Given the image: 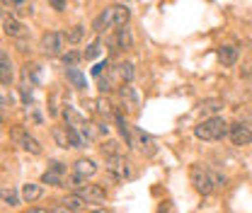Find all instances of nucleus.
<instances>
[{"label": "nucleus", "instance_id": "obj_19", "mask_svg": "<svg viewBox=\"0 0 252 213\" xmlns=\"http://www.w3.org/2000/svg\"><path fill=\"white\" fill-rule=\"evenodd\" d=\"M39 196H41V186H39V184H25V186H22V199H25V201H36V199H39Z\"/></svg>", "mask_w": 252, "mask_h": 213}, {"label": "nucleus", "instance_id": "obj_35", "mask_svg": "<svg viewBox=\"0 0 252 213\" xmlns=\"http://www.w3.org/2000/svg\"><path fill=\"white\" fill-rule=\"evenodd\" d=\"M51 7L54 10H65V2L63 0H51Z\"/></svg>", "mask_w": 252, "mask_h": 213}, {"label": "nucleus", "instance_id": "obj_16", "mask_svg": "<svg viewBox=\"0 0 252 213\" xmlns=\"http://www.w3.org/2000/svg\"><path fill=\"white\" fill-rule=\"evenodd\" d=\"M219 59L223 65H235V63H238V49H235V46H220Z\"/></svg>", "mask_w": 252, "mask_h": 213}, {"label": "nucleus", "instance_id": "obj_28", "mask_svg": "<svg viewBox=\"0 0 252 213\" xmlns=\"http://www.w3.org/2000/svg\"><path fill=\"white\" fill-rule=\"evenodd\" d=\"M99 51H102V49H99V44L94 41V44H90V46H88V51L83 54V59H88V61H93V59H97V56H99Z\"/></svg>", "mask_w": 252, "mask_h": 213}, {"label": "nucleus", "instance_id": "obj_29", "mask_svg": "<svg viewBox=\"0 0 252 213\" xmlns=\"http://www.w3.org/2000/svg\"><path fill=\"white\" fill-rule=\"evenodd\" d=\"M211 180H214V186H216V189H220V186L228 184L225 175H220V172H216V170H211Z\"/></svg>", "mask_w": 252, "mask_h": 213}, {"label": "nucleus", "instance_id": "obj_39", "mask_svg": "<svg viewBox=\"0 0 252 213\" xmlns=\"http://www.w3.org/2000/svg\"><path fill=\"white\" fill-rule=\"evenodd\" d=\"M245 73H248V75H250V78H252V70H245Z\"/></svg>", "mask_w": 252, "mask_h": 213}, {"label": "nucleus", "instance_id": "obj_22", "mask_svg": "<svg viewBox=\"0 0 252 213\" xmlns=\"http://www.w3.org/2000/svg\"><path fill=\"white\" fill-rule=\"evenodd\" d=\"M65 131H68V138H70V148H85V138L78 133V128L65 126Z\"/></svg>", "mask_w": 252, "mask_h": 213}, {"label": "nucleus", "instance_id": "obj_34", "mask_svg": "<svg viewBox=\"0 0 252 213\" xmlns=\"http://www.w3.org/2000/svg\"><path fill=\"white\" fill-rule=\"evenodd\" d=\"M22 99H25V104H32V92L27 90V85H22Z\"/></svg>", "mask_w": 252, "mask_h": 213}, {"label": "nucleus", "instance_id": "obj_2", "mask_svg": "<svg viewBox=\"0 0 252 213\" xmlns=\"http://www.w3.org/2000/svg\"><path fill=\"white\" fill-rule=\"evenodd\" d=\"M191 184L199 194H211L216 186H214V180H211V170H206L204 165H191Z\"/></svg>", "mask_w": 252, "mask_h": 213}, {"label": "nucleus", "instance_id": "obj_8", "mask_svg": "<svg viewBox=\"0 0 252 213\" xmlns=\"http://www.w3.org/2000/svg\"><path fill=\"white\" fill-rule=\"evenodd\" d=\"M78 194L85 199V201H104L107 199V189H102L99 184H83L78 189Z\"/></svg>", "mask_w": 252, "mask_h": 213}, {"label": "nucleus", "instance_id": "obj_7", "mask_svg": "<svg viewBox=\"0 0 252 213\" xmlns=\"http://www.w3.org/2000/svg\"><path fill=\"white\" fill-rule=\"evenodd\" d=\"M230 141H233L235 146H250L252 131L245 123H230Z\"/></svg>", "mask_w": 252, "mask_h": 213}, {"label": "nucleus", "instance_id": "obj_11", "mask_svg": "<svg viewBox=\"0 0 252 213\" xmlns=\"http://www.w3.org/2000/svg\"><path fill=\"white\" fill-rule=\"evenodd\" d=\"M122 97H124L126 107H128L131 112H138V107H141V97H138L136 88H131V85H124V88H122Z\"/></svg>", "mask_w": 252, "mask_h": 213}, {"label": "nucleus", "instance_id": "obj_36", "mask_svg": "<svg viewBox=\"0 0 252 213\" xmlns=\"http://www.w3.org/2000/svg\"><path fill=\"white\" fill-rule=\"evenodd\" d=\"M51 213H73V211H68L65 206H59V209H54V211H51Z\"/></svg>", "mask_w": 252, "mask_h": 213}, {"label": "nucleus", "instance_id": "obj_13", "mask_svg": "<svg viewBox=\"0 0 252 213\" xmlns=\"http://www.w3.org/2000/svg\"><path fill=\"white\" fill-rule=\"evenodd\" d=\"M223 99H204L201 102V114H206L209 119H214L219 112H223Z\"/></svg>", "mask_w": 252, "mask_h": 213}, {"label": "nucleus", "instance_id": "obj_26", "mask_svg": "<svg viewBox=\"0 0 252 213\" xmlns=\"http://www.w3.org/2000/svg\"><path fill=\"white\" fill-rule=\"evenodd\" d=\"M119 75L131 83V80H133V65H131V63H122V65H119Z\"/></svg>", "mask_w": 252, "mask_h": 213}, {"label": "nucleus", "instance_id": "obj_1", "mask_svg": "<svg viewBox=\"0 0 252 213\" xmlns=\"http://www.w3.org/2000/svg\"><path fill=\"white\" fill-rule=\"evenodd\" d=\"M194 136H196V138H201V141H219V138L230 136V126L223 122L220 117L204 119V122L194 128Z\"/></svg>", "mask_w": 252, "mask_h": 213}, {"label": "nucleus", "instance_id": "obj_23", "mask_svg": "<svg viewBox=\"0 0 252 213\" xmlns=\"http://www.w3.org/2000/svg\"><path fill=\"white\" fill-rule=\"evenodd\" d=\"M131 31H128V27H124V30H119V34H117V46L119 49H126V46H131Z\"/></svg>", "mask_w": 252, "mask_h": 213}, {"label": "nucleus", "instance_id": "obj_25", "mask_svg": "<svg viewBox=\"0 0 252 213\" xmlns=\"http://www.w3.org/2000/svg\"><path fill=\"white\" fill-rule=\"evenodd\" d=\"M2 201L7 206H17V191L15 189H2Z\"/></svg>", "mask_w": 252, "mask_h": 213}, {"label": "nucleus", "instance_id": "obj_9", "mask_svg": "<svg viewBox=\"0 0 252 213\" xmlns=\"http://www.w3.org/2000/svg\"><path fill=\"white\" fill-rule=\"evenodd\" d=\"M94 172H97V165H94L93 160H88V157H80V160L75 162V177H80V180H88V177H93Z\"/></svg>", "mask_w": 252, "mask_h": 213}, {"label": "nucleus", "instance_id": "obj_37", "mask_svg": "<svg viewBox=\"0 0 252 213\" xmlns=\"http://www.w3.org/2000/svg\"><path fill=\"white\" fill-rule=\"evenodd\" d=\"M27 213H51V211H46V209H30Z\"/></svg>", "mask_w": 252, "mask_h": 213}, {"label": "nucleus", "instance_id": "obj_15", "mask_svg": "<svg viewBox=\"0 0 252 213\" xmlns=\"http://www.w3.org/2000/svg\"><path fill=\"white\" fill-rule=\"evenodd\" d=\"M65 78L73 83V88H78V90H85L88 88V80H85V75L78 70V68H65Z\"/></svg>", "mask_w": 252, "mask_h": 213}, {"label": "nucleus", "instance_id": "obj_27", "mask_svg": "<svg viewBox=\"0 0 252 213\" xmlns=\"http://www.w3.org/2000/svg\"><path fill=\"white\" fill-rule=\"evenodd\" d=\"M12 7H17V15H32L34 12L32 2H12Z\"/></svg>", "mask_w": 252, "mask_h": 213}, {"label": "nucleus", "instance_id": "obj_5", "mask_svg": "<svg viewBox=\"0 0 252 213\" xmlns=\"http://www.w3.org/2000/svg\"><path fill=\"white\" fill-rule=\"evenodd\" d=\"M107 172L112 175V180H126L128 177V162L122 155H112V157H107Z\"/></svg>", "mask_w": 252, "mask_h": 213}, {"label": "nucleus", "instance_id": "obj_17", "mask_svg": "<svg viewBox=\"0 0 252 213\" xmlns=\"http://www.w3.org/2000/svg\"><path fill=\"white\" fill-rule=\"evenodd\" d=\"M61 204L65 206V209H68V211H73V213H75V211H80V209L85 206V199H83L80 194H68V196L63 199Z\"/></svg>", "mask_w": 252, "mask_h": 213}, {"label": "nucleus", "instance_id": "obj_38", "mask_svg": "<svg viewBox=\"0 0 252 213\" xmlns=\"http://www.w3.org/2000/svg\"><path fill=\"white\" fill-rule=\"evenodd\" d=\"M90 213H107V211H102V209H97V211H90Z\"/></svg>", "mask_w": 252, "mask_h": 213}, {"label": "nucleus", "instance_id": "obj_18", "mask_svg": "<svg viewBox=\"0 0 252 213\" xmlns=\"http://www.w3.org/2000/svg\"><path fill=\"white\" fill-rule=\"evenodd\" d=\"M93 30L97 31V34H102V31L112 30V20H109V12L107 10H102L99 15H97V20L93 22Z\"/></svg>", "mask_w": 252, "mask_h": 213}, {"label": "nucleus", "instance_id": "obj_33", "mask_svg": "<svg viewBox=\"0 0 252 213\" xmlns=\"http://www.w3.org/2000/svg\"><path fill=\"white\" fill-rule=\"evenodd\" d=\"M97 112H99V114H109V104H107L104 99H97Z\"/></svg>", "mask_w": 252, "mask_h": 213}, {"label": "nucleus", "instance_id": "obj_30", "mask_svg": "<svg viewBox=\"0 0 252 213\" xmlns=\"http://www.w3.org/2000/svg\"><path fill=\"white\" fill-rule=\"evenodd\" d=\"M78 61H80V54H75V51H68V54L63 56V63H65L68 68H73Z\"/></svg>", "mask_w": 252, "mask_h": 213}, {"label": "nucleus", "instance_id": "obj_20", "mask_svg": "<svg viewBox=\"0 0 252 213\" xmlns=\"http://www.w3.org/2000/svg\"><path fill=\"white\" fill-rule=\"evenodd\" d=\"M83 36H85V27H83V25L70 27V30H68V34H65L68 44H80V41H83Z\"/></svg>", "mask_w": 252, "mask_h": 213}, {"label": "nucleus", "instance_id": "obj_3", "mask_svg": "<svg viewBox=\"0 0 252 213\" xmlns=\"http://www.w3.org/2000/svg\"><path fill=\"white\" fill-rule=\"evenodd\" d=\"M10 138H12L15 143H20V148H22V151L32 152V155H39V152H41L39 141H36L34 136H30V133H27L22 126H15V128L10 131Z\"/></svg>", "mask_w": 252, "mask_h": 213}, {"label": "nucleus", "instance_id": "obj_4", "mask_svg": "<svg viewBox=\"0 0 252 213\" xmlns=\"http://www.w3.org/2000/svg\"><path fill=\"white\" fill-rule=\"evenodd\" d=\"M41 49L46 56H59L63 49V34L61 31H46L41 36Z\"/></svg>", "mask_w": 252, "mask_h": 213}, {"label": "nucleus", "instance_id": "obj_10", "mask_svg": "<svg viewBox=\"0 0 252 213\" xmlns=\"http://www.w3.org/2000/svg\"><path fill=\"white\" fill-rule=\"evenodd\" d=\"M63 119H65V123L68 126H73V128H83L85 126V117L75 109V107H70V104H65V109H63Z\"/></svg>", "mask_w": 252, "mask_h": 213}, {"label": "nucleus", "instance_id": "obj_24", "mask_svg": "<svg viewBox=\"0 0 252 213\" xmlns=\"http://www.w3.org/2000/svg\"><path fill=\"white\" fill-rule=\"evenodd\" d=\"M41 182L51 184V186H65V184H63V180H61V175H54V172H44Z\"/></svg>", "mask_w": 252, "mask_h": 213}, {"label": "nucleus", "instance_id": "obj_32", "mask_svg": "<svg viewBox=\"0 0 252 213\" xmlns=\"http://www.w3.org/2000/svg\"><path fill=\"white\" fill-rule=\"evenodd\" d=\"M102 152H104L107 157H112V155H117V143H114V141H109V143H104V146H102Z\"/></svg>", "mask_w": 252, "mask_h": 213}, {"label": "nucleus", "instance_id": "obj_14", "mask_svg": "<svg viewBox=\"0 0 252 213\" xmlns=\"http://www.w3.org/2000/svg\"><path fill=\"white\" fill-rule=\"evenodd\" d=\"M2 31L7 36H22L25 34V27L15 20V17H2Z\"/></svg>", "mask_w": 252, "mask_h": 213}, {"label": "nucleus", "instance_id": "obj_21", "mask_svg": "<svg viewBox=\"0 0 252 213\" xmlns=\"http://www.w3.org/2000/svg\"><path fill=\"white\" fill-rule=\"evenodd\" d=\"M51 136H54V141H56L61 148H70V138H68V131H65V128L56 126V128L51 131Z\"/></svg>", "mask_w": 252, "mask_h": 213}, {"label": "nucleus", "instance_id": "obj_31", "mask_svg": "<svg viewBox=\"0 0 252 213\" xmlns=\"http://www.w3.org/2000/svg\"><path fill=\"white\" fill-rule=\"evenodd\" d=\"M49 172H54V175H63V172H65V165L59 162V160H54V162L49 165Z\"/></svg>", "mask_w": 252, "mask_h": 213}, {"label": "nucleus", "instance_id": "obj_6", "mask_svg": "<svg viewBox=\"0 0 252 213\" xmlns=\"http://www.w3.org/2000/svg\"><path fill=\"white\" fill-rule=\"evenodd\" d=\"M107 12H109L112 27H117V30H124L128 25V20H131V10L124 7V5H112V7H107Z\"/></svg>", "mask_w": 252, "mask_h": 213}, {"label": "nucleus", "instance_id": "obj_12", "mask_svg": "<svg viewBox=\"0 0 252 213\" xmlns=\"http://www.w3.org/2000/svg\"><path fill=\"white\" fill-rule=\"evenodd\" d=\"M0 80H2L5 88L12 83V63H10V56L5 51L0 54Z\"/></svg>", "mask_w": 252, "mask_h": 213}]
</instances>
